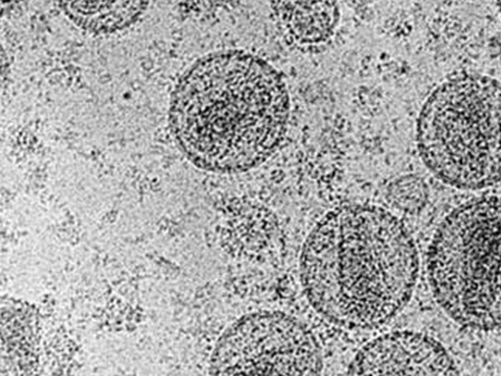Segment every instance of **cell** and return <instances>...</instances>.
Listing matches in <instances>:
<instances>
[{
    "instance_id": "cell-1",
    "label": "cell",
    "mask_w": 501,
    "mask_h": 376,
    "mask_svg": "<svg viewBox=\"0 0 501 376\" xmlns=\"http://www.w3.org/2000/svg\"><path fill=\"white\" fill-rule=\"evenodd\" d=\"M288 97L270 65L240 51L208 55L183 75L170 123L183 153L200 168L236 173L263 163L286 129Z\"/></svg>"
},
{
    "instance_id": "cell-6",
    "label": "cell",
    "mask_w": 501,
    "mask_h": 376,
    "mask_svg": "<svg viewBox=\"0 0 501 376\" xmlns=\"http://www.w3.org/2000/svg\"><path fill=\"white\" fill-rule=\"evenodd\" d=\"M429 189L422 178L413 174L404 176L397 183L395 200L405 212L413 214L420 212L427 204Z\"/></svg>"
},
{
    "instance_id": "cell-5",
    "label": "cell",
    "mask_w": 501,
    "mask_h": 376,
    "mask_svg": "<svg viewBox=\"0 0 501 376\" xmlns=\"http://www.w3.org/2000/svg\"><path fill=\"white\" fill-rule=\"evenodd\" d=\"M418 258L413 239L403 226L374 224L353 235L342 266L349 302L380 308L394 289L405 285Z\"/></svg>"
},
{
    "instance_id": "cell-3",
    "label": "cell",
    "mask_w": 501,
    "mask_h": 376,
    "mask_svg": "<svg viewBox=\"0 0 501 376\" xmlns=\"http://www.w3.org/2000/svg\"><path fill=\"white\" fill-rule=\"evenodd\" d=\"M311 334L296 319L262 311L236 321L218 340L210 372L216 376H302L321 369Z\"/></svg>"
},
{
    "instance_id": "cell-4",
    "label": "cell",
    "mask_w": 501,
    "mask_h": 376,
    "mask_svg": "<svg viewBox=\"0 0 501 376\" xmlns=\"http://www.w3.org/2000/svg\"><path fill=\"white\" fill-rule=\"evenodd\" d=\"M501 202L496 196L474 199L440 224L427 251L433 282L495 283L500 275Z\"/></svg>"
},
{
    "instance_id": "cell-2",
    "label": "cell",
    "mask_w": 501,
    "mask_h": 376,
    "mask_svg": "<svg viewBox=\"0 0 501 376\" xmlns=\"http://www.w3.org/2000/svg\"><path fill=\"white\" fill-rule=\"evenodd\" d=\"M500 88L484 78L451 82L424 105L417 141L424 164L438 179L475 190L500 181Z\"/></svg>"
}]
</instances>
